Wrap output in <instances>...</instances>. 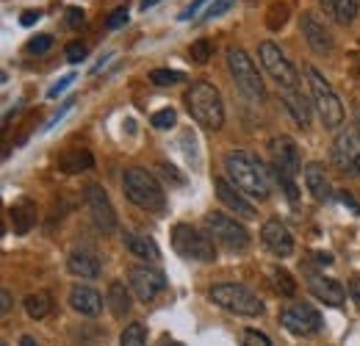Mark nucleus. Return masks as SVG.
<instances>
[{
    "label": "nucleus",
    "mask_w": 360,
    "mask_h": 346,
    "mask_svg": "<svg viewBox=\"0 0 360 346\" xmlns=\"http://www.w3.org/2000/svg\"><path fill=\"white\" fill-rule=\"evenodd\" d=\"M271 172H274V180H277V186L285 191V197H288L291 203H297V200H300V191H297V186H294V177H291L288 172H283L280 167H274V164H271Z\"/></svg>",
    "instance_id": "72a5a7b5"
},
{
    "label": "nucleus",
    "mask_w": 360,
    "mask_h": 346,
    "mask_svg": "<svg viewBox=\"0 0 360 346\" xmlns=\"http://www.w3.org/2000/svg\"><path fill=\"white\" fill-rule=\"evenodd\" d=\"M153 3H158V0H141V11H147Z\"/></svg>",
    "instance_id": "603ef678"
},
{
    "label": "nucleus",
    "mask_w": 360,
    "mask_h": 346,
    "mask_svg": "<svg viewBox=\"0 0 360 346\" xmlns=\"http://www.w3.org/2000/svg\"><path fill=\"white\" fill-rule=\"evenodd\" d=\"M161 346H183V344H178V341H164Z\"/></svg>",
    "instance_id": "864d4df0"
},
{
    "label": "nucleus",
    "mask_w": 360,
    "mask_h": 346,
    "mask_svg": "<svg viewBox=\"0 0 360 346\" xmlns=\"http://www.w3.org/2000/svg\"><path fill=\"white\" fill-rule=\"evenodd\" d=\"M308 84H311V97H314V105L316 111H319V117H321V122H324V128L330 130L341 128V122H344V105H341L338 94L333 91V86L327 84V78L319 70L308 67Z\"/></svg>",
    "instance_id": "423d86ee"
},
{
    "label": "nucleus",
    "mask_w": 360,
    "mask_h": 346,
    "mask_svg": "<svg viewBox=\"0 0 360 346\" xmlns=\"http://www.w3.org/2000/svg\"><path fill=\"white\" fill-rule=\"evenodd\" d=\"M214 188H217V197H219V203L225 205V208H230L236 217L241 219H255L258 214H255V205L230 183V180H225V177H214Z\"/></svg>",
    "instance_id": "f3484780"
},
{
    "label": "nucleus",
    "mask_w": 360,
    "mask_h": 346,
    "mask_svg": "<svg viewBox=\"0 0 360 346\" xmlns=\"http://www.w3.org/2000/svg\"><path fill=\"white\" fill-rule=\"evenodd\" d=\"M94 167V158H91L89 150H81V147H75V150H67L61 158H58V169L64 174H78V172H86Z\"/></svg>",
    "instance_id": "5701e85b"
},
{
    "label": "nucleus",
    "mask_w": 360,
    "mask_h": 346,
    "mask_svg": "<svg viewBox=\"0 0 360 346\" xmlns=\"http://www.w3.org/2000/svg\"><path fill=\"white\" fill-rule=\"evenodd\" d=\"M258 56H261L264 70L277 81V86L283 89V91H285V89H300V72L294 70V64L283 56V50H280L277 44L264 42L258 47Z\"/></svg>",
    "instance_id": "9d476101"
},
{
    "label": "nucleus",
    "mask_w": 360,
    "mask_h": 346,
    "mask_svg": "<svg viewBox=\"0 0 360 346\" xmlns=\"http://www.w3.org/2000/svg\"><path fill=\"white\" fill-rule=\"evenodd\" d=\"M64 23H67V28H84V25H86V11L78 8V6H70Z\"/></svg>",
    "instance_id": "58836bf2"
},
{
    "label": "nucleus",
    "mask_w": 360,
    "mask_h": 346,
    "mask_svg": "<svg viewBox=\"0 0 360 346\" xmlns=\"http://www.w3.org/2000/svg\"><path fill=\"white\" fill-rule=\"evenodd\" d=\"M330 161L335 169L347 174H360V130L358 128H344L333 147H330Z\"/></svg>",
    "instance_id": "1a4fd4ad"
},
{
    "label": "nucleus",
    "mask_w": 360,
    "mask_h": 346,
    "mask_svg": "<svg viewBox=\"0 0 360 346\" xmlns=\"http://www.w3.org/2000/svg\"><path fill=\"white\" fill-rule=\"evenodd\" d=\"M22 305H25V313L39 321V319H45L47 313L53 310V297L47 291H37V294H28Z\"/></svg>",
    "instance_id": "cd10ccee"
},
{
    "label": "nucleus",
    "mask_w": 360,
    "mask_h": 346,
    "mask_svg": "<svg viewBox=\"0 0 360 346\" xmlns=\"http://www.w3.org/2000/svg\"><path fill=\"white\" fill-rule=\"evenodd\" d=\"M280 324L300 338H311L321 330V313L314 305H288L280 313Z\"/></svg>",
    "instance_id": "9b49d317"
},
{
    "label": "nucleus",
    "mask_w": 360,
    "mask_h": 346,
    "mask_svg": "<svg viewBox=\"0 0 360 346\" xmlns=\"http://www.w3.org/2000/svg\"><path fill=\"white\" fill-rule=\"evenodd\" d=\"M225 172H227V177H230V183H233L241 194H247V197H252V200H258V203L269 200V194H271L269 172H266L264 161L255 158L252 153H244V150L227 153Z\"/></svg>",
    "instance_id": "f257e3e1"
},
{
    "label": "nucleus",
    "mask_w": 360,
    "mask_h": 346,
    "mask_svg": "<svg viewBox=\"0 0 360 346\" xmlns=\"http://www.w3.org/2000/svg\"><path fill=\"white\" fill-rule=\"evenodd\" d=\"M205 3H211V0H194L188 8H183V11H180V20H183V23H188V20H191V17H194Z\"/></svg>",
    "instance_id": "c03bdc74"
},
{
    "label": "nucleus",
    "mask_w": 360,
    "mask_h": 346,
    "mask_svg": "<svg viewBox=\"0 0 360 346\" xmlns=\"http://www.w3.org/2000/svg\"><path fill=\"white\" fill-rule=\"evenodd\" d=\"M128 20H131L128 8H125V6H120V8H114V11L108 14V20H105V28H108V31H117V28L128 25Z\"/></svg>",
    "instance_id": "e433bc0d"
},
{
    "label": "nucleus",
    "mask_w": 360,
    "mask_h": 346,
    "mask_svg": "<svg viewBox=\"0 0 360 346\" xmlns=\"http://www.w3.org/2000/svg\"><path fill=\"white\" fill-rule=\"evenodd\" d=\"M208 297L214 305L225 307L230 313H238V316H261L266 310L258 294H252L247 286H238V283H217L208 291Z\"/></svg>",
    "instance_id": "39448f33"
},
{
    "label": "nucleus",
    "mask_w": 360,
    "mask_h": 346,
    "mask_svg": "<svg viewBox=\"0 0 360 346\" xmlns=\"http://www.w3.org/2000/svg\"><path fill=\"white\" fill-rule=\"evenodd\" d=\"M20 346H39V344H37L31 335H22V338H20Z\"/></svg>",
    "instance_id": "3c124183"
},
{
    "label": "nucleus",
    "mask_w": 360,
    "mask_h": 346,
    "mask_svg": "<svg viewBox=\"0 0 360 346\" xmlns=\"http://www.w3.org/2000/svg\"><path fill=\"white\" fill-rule=\"evenodd\" d=\"M172 247L180 258L186 260H197V263H211L217 260V247H214V238L200 233L197 227L191 224H175L172 227Z\"/></svg>",
    "instance_id": "0eeeda50"
},
{
    "label": "nucleus",
    "mask_w": 360,
    "mask_h": 346,
    "mask_svg": "<svg viewBox=\"0 0 360 346\" xmlns=\"http://www.w3.org/2000/svg\"><path fill=\"white\" fill-rule=\"evenodd\" d=\"M205 230L214 238V244L225 247L230 252H244L250 247V233L241 222H236L233 217H227L222 211H211L205 217Z\"/></svg>",
    "instance_id": "6e6552de"
},
{
    "label": "nucleus",
    "mask_w": 360,
    "mask_h": 346,
    "mask_svg": "<svg viewBox=\"0 0 360 346\" xmlns=\"http://www.w3.org/2000/svg\"><path fill=\"white\" fill-rule=\"evenodd\" d=\"M227 70L236 81V86L241 94H247L250 100H264L266 97V89H264V81H261V72L255 67V61L250 58V53L238 44L227 47Z\"/></svg>",
    "instance_id": "20e7f679"
},
{
    "label": "nucleus",
    "mask_w": 360,
    "mask_h": 346,
    "mask_svg": "<svg viewBox=\"0 0 360 346\" xmlns=\"http://www.w3.org/2000/svg\"><path fill=\"white\" fill-rule=\"evenodd\" d=\"M271 280H274V288H277V294H283V297H294L297 294V283H294V277L285 271V269H274L271 271Z\"/></svg>",
    "instance_id": "c756f323"
},
{
    "label": "nucleus",
    "mask_w": 360,
    "mask_h": 346,
    "mask_svg": "<svg viewBox=\"0 0 360 346\" xmlns=\"http://www.w3.org/2000/svg\"><path fill=\"white\" fill-rule=\"evenodd\" d=\"M188 56H191L194 64H208L211 56H214V44H211V39H197V42H191Z\"/></svg>",
    "instance_id": "473e14b6"
},
{
    "label": "nucleus",
    "mask_w": 360,
    "mask_h": 346,
    "mask_svg": "<svg viewBox=\"0 0 360 346\" xmlns=\"http://www.w3.org/2000/svg\"><path fill=\"white\" fill-rule=\"evenodd\" d=\"M241 346H271V341L264 333H258V330H247L241 335Z\"/></svg>",
    "instance_id": "a19ab883"
},
{
    "label": "nucleus",
    "mask_w": 360,
    "mask_h": 346,
    "mask_svg": "<svg viewBox=\"0 0 360 346\" xmlns=\"http://www.w3.org/2000/svg\"><path fill=\"white\" fill-rule=\"evenodd\" d=\"M67 269L75 274V277H81V280H94V277H100V260L94 252L89 250H75L70 258H67Z\"/></svg>",
    "instance_id": "412c9836"
},
{
    "label": "nucleus",
    "mask_w": 360,
    "mask_h": 346,
    "mask_svg": "<svg viewBox=\"0 0 360 346\" xmlns=\"http://www.w3.org/2000/svg\"><path fill=\"white\" fill-rule=\"evenodd\" d=\"M39 20H42V11H39V8H28V11H22V17H20V23H22L25 28L37 25Z\"/></svg>",
    "instance_id": "37998d69"
},
{
    "label": "nucleus",
    "mask_w": 360,
    "mask_h": 346,
    "mask_svg": "<svg viewBox=\"0 0 360 346\" xmlns=\"http://www.w3.org/2000/svg\"><path fill=\"white\" fill-rule=\"evenodd\" d=\"M84 203L89 208L97 230H103V233H114L117 230V211H114V205H111V200H108V194H105L103 186L89 183L84 188Z\"/></svg>",
    "instance_id": "f8f14e48"
},
{
    "label": "nucleus",
    "mask_w": 360,
    "mask_h": 346,
    "mask_svg": "<svg viewBox=\"0 0 360 346\" xmlns=\"http://www.w3.org/2000/svg\"><path fill=\"white\" fill-rule=\"evenodd\" d=\"M288 14H291L288 3H271L269 11H266V28L269 31H280L288 23Z\"/></svg>",
    "instance_id": "c85d7f7f"
},
{
    "label": "nucleus",
    "mask_w": 360,
    "mask_h": 346,
    "mask_svg": "<svg viewBox=\"0 0 360 346\" xmlns=\"http://www.w3.org/2000/svg\"><path fill=\"white\" fill-rule=\"evenodd\" d=\"M236 0H214L208 8H205V14H202V20H217V17H222L227 8L233 6Z\"/></svg>",
    "instance_id": "ea45409f"
},
{
    "label": "nucleus",
    "mask_w": 360,
    "mask_h": 346,
    "mask_svg": "<svg viewBox=\"0 0 360 346\" xmlns=\"http://www.w3.org/2000/svg\"><path fill=\"white\" fill-rule=\"evenodd\" d=\"M128 286L136 294V300L147 305L167 288V277L158 269H153V266H134L128 271Z\"/></svg>",
    "instance_id": "ddd939ff"
},
{
    "label": "nucleus",
    "mask_w": 360,
    "mask_h": 346,
    "mask_svg": "<svg viewBox=\"0 0 360 346\" xmlns=\"http://www.w3.org/2000/svg\"><path fill=\"white\" fill-rule=\"evenodd\" d=\"M105 302H108L111 313H114L117 319H125V316L131 313V294H128V288H125V283H122V280H114V283L108 286Z\"/></svg>",
    "instance_id": "a878e982"
},
{
    "label": "nucleus",
    "mask_w": 360,
    "mask_h": 346,
    "mask_svg": "<svg viewBox=\"0 0 360 346\" xmlns=\"http://www.w3.org/2000/svg\"><path fill=\"white\" fill-rule=\"evenodd\" d=\"M349 294H352L355 305H360V277H352V283H349Z\"/></svg>",
    "instance_id": "de8ad7c7"
},
{
    "label": "nucleus",
    "mask_w": 360,
    "mask_h": 346,
    "mask_svg": "<svg viewBox=\"0 0 360 346\" xmlns=\"http://www.w3.org/2000/svg\"><path fill=\"white\" fill-rule=\"evenodd\" d=\"M183 103H186V111L191 114L194 122H200L208 130H222V125H225V103H222V94L214 84L194 81L186 89Z\"/></svg>",
    "instance_id": "f03ea898"
},
{
    "label": "nucleus",
    "mask_w": 360,
    "mask_h": 346,
    "mask_svg": "<svg viewBox=\"0 0 360 346\" xmlns=\"http://www.w3.org/2000/svg\"><path fill=\"white\" fill-rule=\"evenodd\" d=\"M300 31H302L305 42H308V47H311L314 53H319V56L333 53V34L327 31V25L316 17L314 11H305V14L300 17Z\"/></svg>",
    "instance_id": "dca6fc26"
},
{
    "label": "nucleus",
    "mask_w": 360,
    "mask_h": 346,
    "mask_svg": "<svg viewBox=\"0 0 360 346\" xmlns=\"http://www.w3.org/2000/svg\"><path fill=\"white\" fill-rule=\"evenodd\" d=\"M120 346H147L144 324L134 321L131 327H125V333H122V338H120Z\"/></svg>",
    "instance_id": "2f4dec72"
},
{
    "label": "nucleus",
    "mask_w": 360,
    "mask_h": 346,
    "mask_svg": "<svg viewBox=\"0 0 360 346\" xmlns=\"http://www.w3.org/2000/svg\"><path fill=\"white\" fill-rule=\"evenodd\" d=\"M70 305H72V310L75 313H81V316H97L100 310H103V297L91 288V286H75L72 291H70Z\"/></svg>",
    "instance_id": "6ab92c4d"
},
{
    "label": "nucleus",
    "mask_w": 360,
    "mask_h": 346,
    "mask_svg": "<svg viewBox=\"0 0 360 346\" xmlns=\"http://www.w3.org/2000/svg\"><path fill=\"white\" fill-rule=\"evenodd\" d=\"M64 56H67L70 64H81V61L89 56V47H86L84 42H70L67 44V50H64Z\"/></svg>",
    "instance_id": "4c0bfd02"
},
{
    "label": "nucleus",
    "mask_w": 360,
    "mask_h": 346,
    "mask_svg": "<svg viewBox=\"0 0 360 346\" xmlns=\"http://www.w3.org/2000/svg\"><path fill=\"white\" fill-rule=\"evenodd\" d=\"M125 247L134 252L136 258L141 260H158L161 258V252H158V247H155V241L150 238V236H141V233H125Z\"/></svg>",
    "instance_id": "bb28decb"
},
{
    "label": "nucleus",
    "mask_w": 360,
    "mask_h": 346,
    "mask_svg": "<svg viewBox=\"0 0 360 346\" xmlns=\"http://www.w3.org/2000/svg\"><path fill=\"white\" fill-rule=\"evenodd\" d=\"M271 150V164L280 167L283 172H288L291 177L302 172V164H300V147L291 136H274L269 141Z\"/></svg>",
    "instance_id": "2eb2a0df"
},
{
    "label": "nucleus",
    "mask_w": 360,
    "mask_h": 346,
    "mask_svg": "<svg viewBox=\"0 0 360 346\" xmlns=\"http://www.w3.org/2000/svg\"><path fill=\"white\" fill-rule=\"evenodd\" d=\"M335 200H338L344 208H349L352 214H360V203L352 197V191H338V194H335Z\"/></svg>",
    "instance_id": "79ce46f5"
},
{
    "label": "nucleus",
    "mask_w": 360,
    "mask_h": 346,
    "mask_svg": "<svg viewBox=\"0 0 360 346\" xmlns=\"http://www.w3.org/2000/svg\"><path fill=\"white\" fill-rule=\"evenodd\" d=\"M261 241L274 258H288L294 252V236L280 219H266L261 230Z\"/></svg>",
    "instance_id": "4468645a"
},
{
    "label": "nucleus",
    "mask_w": 360,
    "mask_h": 346,
    "mask_svg": "<svg viewBox=\"0 0 360 346\" xmlns=\"http://www.w3.org/2000/svg\"><path fill=\"white\" fill-rule=\"evenodd\" d=\"M319 6L341 25H349L358 17V0H319Z\"/></svg>",
    "instance_id": "393cba45"
},
{
    "label": "nucleus",
    "mask_w": 360,
    "mask_h": 346,
    "mask_svg": "<svg viewBox=\"0 0 360 346\" xmlns=\"http://www.w3.org/2000/svg\"><path fill=\"white\" fill-rule=\"evenodd\" d=\"M0 300H3V305H0V310H3V313H8V310H11V294H8L6 288L0 291Z\"/></svg>",
    "instance_id": "09e8293b"
},
{
    "label": "nucleus",
    "mask_w": 360,
    "mask_h": 346,
    "mask_svg": "<svg viewBox=\"0 0 360 346\" xmlns=\"http://www.w3.org/2000/svg\"><path fill=\"white\" fill-rule=\"evenodd\" d=\"M283 100H285V108H288V114L294 117V122L302 125V128H308V125H311V105H308V97H305L300 89H285V91H283Z\"/></svg>",
    "instance_id": "4be33fe9"
},
{
    "label": "nucleus",
    "mask_w": 360,
    "mask_h": 346,
    "mask_svg": "<svg viewBox=\"0 0 360 346\" xmlns=\"http://www.w3.org/2000/svg\"><path fill=\"white\" fill-rule=\"evenodd\" d=\"M308 288H311V294H314L316 300L324 305L341 307V305L347 302V291H344V286H341L338 280H333V277L319 274V271H311V274H308Z\"/></svg>",
    "instance_id": "a211bd4d"
},
{
    "label": "nucleus",
    "mask_w": 360,
    "mask_h": 346,
    "mask_svg": "<svg viewBox=\"0 0 360 346\" xmlns=\"http://www.w3.org/2000/svg\"><path fill=\"white\" fill-rule=\"evenodd\" d=\"M125 197L141 211H161L164 208V188L161 183L141 167H131L122 174Z\"/></svg>",
    "instance_id": "7ed1b4c3"
},
{
    "label": "nucleus",
    "mask_w": 360,
    "mask_h": 346,
    "mask_svg": "<svg viewBox=\"0 0 360 346\" xmlns=\"http://www.w3.org/2000/svg\"><path fill=\"white\" fill-rule=\"evenodd\" d=\"M72 81H75V75H67V78H61V81H58V84H56L53 89H50L47 94H50V97H58V94H61V91H64L67 86H70Z\"/></svg>",
    "instance_id": "a18cd8bd"
},
{
    "label": "nucleus",
    "mask_w": 360,
    "mask_h": 346,
    "mask_svg": "<svg viewBox=\"0 0 360 346\" xmlns=\"http://www.w3.org/2000/svg\"><path fill=\"white\" fill-rule=\"evenodd\" d=\"M314 258L319 266H330V263H333V255H330V252H314Z\"/></svg>",
    "instance_id": "8fccbe9b"
},
{
    "label": "nucleus",
    "mask_w": 360,
    "mask_h": 346,
    "mask_svg": "<svg viewBox=\"0 0 360 346\" xmlns=\"http://www.w3.org/2000/svg\"><path fill=\"white\" fill-rule=\"evenodd\" d=\"M305 186H308V191L314 194V200L319 203H330L333 200V188H330V180H327V174H324V167L319 164V161H311V164H305Z\"/></svg>",
    "instance_id": "aec40b11"
},
{
    "label": "nucleus",
    "mask_w": 360,
    "mask_h": 346,
    "mask_svg": "<svg viewBox=\"0 0 360 346\" xmlns=\"http://www.w3.org/2000/svg\"><path fill=\"white\" fill-rule=\"evenodd\" d=\"M50 47H53V37H50V34H39V37H34L31 42L25 44V50H28L31 56H42Z\"/></svg>",
    "instance_id": "c9c22d12"
},
{
    "label": "nucleus",
    "mask_w": 360,
    "mask_h": 346,
    "mask_svg": "<svg viewBox=\"0 0 360 346\" xmlns=\"http://www.w3.org/2000/svg\"><path fill=\"white\" fill-rule=\"evenodd\" d=\"M183 81H186V75L178 70H153L150 72V84H155V86H175Z\"/></svg>",
    "instance_id": "7c9ffc66"
},
{
    "label": "nucleus",
    "mask_w": 360,
    "mask_h": 346,
    "mask_svg": "<svg viewBox=\"0 0 360 346\" xmlns=\"http://www.w3.org/2000/svg\"><path fill=\"white\" fill-rule=\"evenodd\" d=\"M72 105H75V103H72V100H67V103L61 105V111H58V114H56V117H53V120H50V122H47V125H45V130L53 128V125H56V122H58V120H61V117H64V114H67V111H70Z\"/></svg>",
    "instance_id": "49530a36"
},
{
    "label": "nucleus",
    "mask_w": 360,
    "mask_h": 346,
    "mask_svg": "<svg viewBox=\"0 0 360 346\" xmlns=\"http://www.w3.org/2000/svg\"><path fill=\"white\" fill-rule=\"evenodd\" d=\"M178 122V114H175V108H161V111H155L153 114V128L158 130H169L172 125Z\"/></svg>",
    "instance_id": "f704fd0d"
},
{
    "label": "nucleus",
    "mask_w": 360,
    "mask_h": 346,
    "mask_svg": "<svg viewBox=\"0 0 360 346\" xmlns=\"http://www.w3.org/2000/svg\"><path fill=\"white\" fill-rule=\"evenodd\" d=\"M11 224H14V233L17 236H25L34 224H37V205L31 200H20L17 205H11Z\"/></svg>",
    "instance_id": "b1692460"
}]
</instances>
